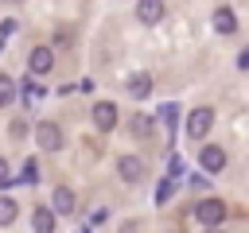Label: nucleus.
<instances>
[{
    "label": "nucleus",
    "instance_id": "1",
    "mask_svg": "<svg viewBox=\"0 0 249 233\" xmlns=\"http://www.w3.org/2000/svg\"><path fill=\"white\" fill-rule=\"evenodd\" d=\"M214 128V109L210 105H198L187 113V136L191 140H206V132Z\"/></svg>",
    "mask_w": 249,
    "mask_h": 233
},
{
    "label": "nucleus",
    "instance_id": "2",
    "mask_svg": "<svg viewBox=\"0 0 249 233\" xmlns=\"http://www.w3.org/2000/svg\"><path fill=\"white\" fill-rule=\"evenodd\" d=\"M226 214H230V210H226V202H222V198H202V202L195 206V217H198L206 229H218V225L226 221Z\"/></svg>",
    "mask_w": 249,
    "mask_h": 233
},
{
    "label": "nucleus",
    "instance_id": "3",
    "mask_svg": "<svg viewBox=\"0 0 249 233\" xmlns=\"http://www.w3.org/2000/svg\"><path fill=\"white\" fill-rule=\"evenodd\" d=\"M35 140H39V148L58 151V148H62V128H58L54 120H43V124H35Z\"/></svg>",
    "mask_w": 249,
    "mask_h": 233
},
{
    "label": "nucleus",
    "instance_id": "4",
    "mask_svg": "<svg viewBox=\"0 0 249 233\" xmlns=\"http://www.w3.org/2000/svg\"><path fill=\"white\" fill-rule=\"evenodd\" d=\"M198 163H202V171H206V175H218V171L226 167V148H218V144H206V148L198 151Z\"/></svg>",
    "mask_w": 249,
    "mask_h": 233
},
{
    "label": "nucleus",
    "instance_id": "5",
    "mask_svg": "<svg viewBox=\"0 0 249 233\" xmlns=\"http://www.w3.org/2000/svg\"><path fill=\"white\" fill-rule=\"evenodd\" d=\"M117 175H121L124 183H140V179H144V159H140V155H121V159H117Z\"/></svg>",
    "mask_w": 249,
    "mask_h": 233
},
{
    "label": "nucleus",
    "instance_id": "6",
    "mask_svg": "<svg viewBox=\"0 0 249 233\" xmlns=\"http://www.w3.org/2000/svg\"><path fill=\"white\" fill-rule=\"evenodd\" d=\"M27 66H31L35 78H39V74H51V70H54V50H51V47H35L31 58H27Z\"/></svg>",
    "mask_w": 249,
    "mask_h": 233
},
{
    "label": "nucleus",
    "instance_id": "7",
    "mask_svg": "<svg viewBox=\"0 0 249 233\" xmlns=\"http://www.w3.org/2000/svg\"><path fill=\"white\" fill-rule=\"evenodd\" d=\"M93 124H97L101 132L117 128V105H113V101H97V105H93Z\"/></svg>",
    "mask_w": 249,
    "mask_h": 233
},
{
    "label": "nucleus",
    "instance_id": "8",
    "mask_svg": "<svg viewBox=\"0 0 249 233\" xmlns=\"http://www.w3.org/2000/svg\"><path fill=\"white\" fill-rule=\"evenodd\" d=\"M51 210H54V214H74V210H78L74 190H70V186H54V194H51Z\"/></svg>",
    "mask_w": 249,
    "mask_h": 233
},
{
    "label": "nucleus",
    "instance_id": "9",
    "mask_svg": "<svg viewBox=\"0 0 249 233\" xmlns=\"http://www.w3.org/2000/svg\"><path fill=\"white\" fill-rule=\"evenodd\" d=\"M210 23H214L218 35H233V31H237V16H233V8H226V4L214 8V19H210Z\"/></svg>",
    "mask_w": 249,
    "mask_h": 233
},
{
    "label": "nucleus",
    "instance_id": "10",
    "mask_svg": "<svg viewBox=\"0 0 249 233\" xmlns=\"http://www.w3.org/2000/svg\"><path fill=\"white\" fill-rule=\"evenodd\" d=\"M136 19L148 23V27L160 23V19H163V0H140V4H136Z\"/></svg>",
    "mask_w": 249,
    "mask_h": 233
},
{
    "label": "nucleus",
    "instance_id": "11",
    "mask_svg": "<svg viewBox=\"0 0 249 233\" xmlns=\"http://www.w3.org/2000/svg\"><path fill=\"white\" fill-rule=\"evenodd\" d=\"M124 89H128L132 97H148V93H152V74H132V78L124 82Z\"/></svg>",
    "mask_w": 249,
    "mask_h": 233
},
{
    "label": "nucleus",
    "instance_id": "12",
    "mask_svg": "<svg viewBox=\"0 0 249 233\" xmlns=\"http://www.w3.org/2000/svg\"><path fill=\"white\" fill-rule=\"evenodd\" d=\"M31 225H35V233H54V210L51 206H39L35 217H31Z\"/></svg>",
    "mask_w": 249,
    "mask_h": 233
},
{
    "label": "nucleus",
    "instance_id": "13",
    "mask_svg": "<svg viewBox=\"0 0 249 233\" xmlns=\"http://www.w3.org/2000/svg\"><path fill=\"white\" fill-rule=\"evenodd\" d=\"M16 93H19V85H16L8 74H0V109H4V105H12V101H16Z\"/></svg>",
    "mask_w": 249,
    "mask_h": 233
},
{
    "label": "nucleus",
    "instance_id": "14",
    "mask_svg": "<svg viewBox=\"0 0 249 233\" xmlns=\"http://www.w3.org/2000/svg\"><path fill=\"white\" fill-rule=\"evenodd\" d=\"M16 214H19V206H16L12 198H0V225H12Z\"/></svg>",
    "mask_w": 249,
    "mask_h": 233
},
{
    "label": "nucleus",
    "instance_id": "15",
    "mask_svg": "<svg viewBox=\"0 0 249 233\" xmlns=\"http://www.w3.org/2000/svg\"><path fill=\"white\" fill-rule=\"evenodd\" d=\"M148 132H152V116L136 113V116H132V136H148Z\"/></svg>",
    "mask_w": 249,
    "mask_h": 233
},
{
    "label": "nucleus",
    "instance_id": "16",
    "mask_svg": "<svg viewBox=\"0 0 249 233\" xmlns=\"http://www.w3.org/2000/svg\"><path fill=\"white\" fill-rule=\"evenodd\" d=\"M171 190H175V179H163V183H160V190H156V202H167V198H171Z\"/></svg>",
    "mask_w": 249,
    "mask_h": 233
},
{
    "label": "nucleus",
    "instance_id": "17",
    "mask_svg": "<svg viewBox=\"0 0 249 233\" xmlns=\"http://www.w3.org/2000/svg\"><path fill=\"white\" fill-rule=\"evenodd\" d=\"M23 183H39V167H35V159L23 163Z\"/></svg>",
    "mask_w": 249,
    "mask_h": 233
},
{
    "label": "nucleus",
    "instance_id": "18",
    "mask_svg": "<svg viewBox=\"0 0 249 233\" xmlns=\"http://www.w3.org/2000/svg\"><path fill=\"white\" fill-rule=\"evenodd\" d=\"M8 132H12V140H19V136H27V120H12V128H8Z\"/></svg>",
    "mask_w": 249,
    "mask_h": 233
},
{
    "label": "nucleus",
    "instance_id": "19",
    "mask_svg": "<svg viewBox=\"0 0 249 233\" xmlns=\"http://www.w3.org/2000/svg\"><path fill=\"white\" fill-rule=\"evenodd\" d=\"M12 183V167H8V159H0V190Z\"/></svg>",
    "mask_w": 249,
    "mask_h": 233
},
{
    "label": "nucleus",
    "instance_id": "20",
    "mask_svg": "<svg viewBox=\"0 0 249 233\" xmlns=\"http://www.w3.org/2000/svg\"><path fill=\"white\" fill-rule=\"evenodd\" d=\"M16 31V19H0V35H12Z\"/></svg>",
    "mask_w": 249,
    "mask_h": 233
},
{
    "label": "nucleus",
    "instance_id": "21",
    "mask_svg": "<svg viewBox=\"0 0 249 233\" xmlns=\"http://www.w3.org/2000/svg\"><path fill=\"white\" fill-rule=\"evenodd\" d=\"M23 93H27L31 101H35V97H39V85H35V82H23Z\"/></svg>",
    "mask_w": 249,
    "mask_h": 233
},
{
    "label": "nucleus",
    "instance_id": "22",
    "mask_svg": "<svg viewBox=\"0 0 249 233\" xmlns=\"http://www.w3.org/2000/svg\"><path fill=\"white\" fill-rule=\"evenodd\" d=\"M206 233H222V229H206Z\"/></svg>",
    "mask_w": 249,
    "mask_h": 233
}]
</instances>
